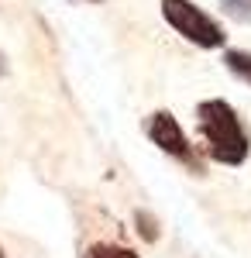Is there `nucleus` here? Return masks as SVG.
Instances as JSON below:
<instances>
[{
  "label": "nucleus",
  "mask_w": 251,
  "mask_h": 258,
  "mask_svg": "<svg viewBox=\"0 0 251 258\" xmlns=\"http://www.w3.org/2000/svg\"><path fill=\"white\" fill-rule=\"evenodd\" d=\"M220 11L237 24H251V0H220Z\"/></svg>",
  "instance_id": "423d86ee"
},
{
  "label": "nucleus",
  "mask_w": 251,
  "mask_h": 258,
  "mask_svg": "<svg viewBox=\"0 0 251 258\" xmlns=\"http://www.w3.org/2000/svg\"><path fill=\"white\" fill-rule=\"evenodd\" d=\"M83 258H138L131 248H124V244H110V241H97V244H90Z\"/></svg>",
  "instance_id": "39448f33"
},
{
  "label": "nucleus",
  "mask_w": 251,
  "mask_h": 258,
  "mask_svg": "<svg viewBox=\"0 0 251 258\" xmlns=\"http://www.w3.org/2000/svg\"><path fill=\"white\" fill-rule=\"evenodd\" d=\"M224 66L231 69L237 80H244L251 86V52H244V48H227L224 52Z\"/></svg>",
  "instance_id": "20e7f679"
},
{
  "label": "nucleus",
  "mask_w": 251,
  "mask_h": 258,
  "mask_svg": "<svg viewBox=\"0 0 251 258\" xmlns=\"http://www.w3.org/2000/svg\"><path fill=\"white\" fill-rule=\"evenodd\" d=\"M4 76H7V55L0 52V80H4Z\"/></svg>",
  "instance_id": "6e6552de"
},
{
  "label": "nucleus",
  "mask_w": 251,
  "mask_h": 258,
  "mask_svg": "<svg viewBox=\"0 0 251 258\" xmlns=\"http://www.w3.org/2000/svg\"><path fill=\"white\" fill-rule=\"evenodd\" d=\"M135 227H138V234L148 241V244L158 241V220H155L148 210H135Z\"/></svg>",
  "instance_id": "0eeeda50"
},
{
  "label": "nucleus",
  "mask_w": 251,
  "mask_h": 258,
  "mask_svg": "<svg viewBox=\"0 0 251 258\" xmlns=\"http://www.w3.org/2000/svg\"><path fill=\"white\" fill-rule=\"evenodd\" d=\"M93 4H97V0H93Z\"/></svg>",
  "instance_id": "9d476101"
},
{
  "label": "nucleus",
  "mask_w": 251,
  "mask_h": 258,
  "mask_svg": "<svg viewBox=\"0 0 251 258\" xmlns=\"http://www.w3.org/2000/svg\"><path fill=\"white\" fill-rule=\"evenodd\" d=\"M148 138H152V145H158L165 155H172L175 162H182L186 169H193L196 176L203 172V162L196 159V148L190 145V138H186V131H182V124L169 114V110H155L152 117H148Z\"/></svg>",
  "instance_id": "7ed1b4c3"
},
{
  "label": "nucleus",
  "mask_w": 251,
  "mask_h": 258,
  "mask_svg": "<svg viewBox=\"0 0 251 258\" xmlns=\"http://www.w3.org/2000/svg\"><path fill=\"white\" fill-rule=\"evenodd\" d=\"M0 258H4V248H0Z\"/></svg>",
  "instance_id": "1a4fd4ad"
},
{
  "label": "nucleus",
  "mask_w": 251,
  "mask_h": 258,
  "mask_svg": "<svg viewBox=\"0 0 251 258\" xmlns=\"http://www.w3.org/2000/svg\"><path fill=\"white\" fill-rule=\"evenodd\" d=\"M196 120H200V135L207 141V152L217 165H244L251 155V141L241 127V117L227 100L213 97L203 100L196 107Z\"/></svg>",
  "instance_id": "f257e3e1"
},
{
  "label": "nucleus",
  "mask_w": 251,
  "mask_h": 258,
  "mask_svg": "<svg viewBox=\"0 0 251 258\" xmlns=\"http://www.w3.org/2000/svg\"><path fill=\"white\" fill-rule=\"evenodd\" d=\"M162 18L169 21L175 35H182L186 41H193L196 48H224V28L193 0H162Z\"/></svg>",
  "instance_id": "f03ea898"
}]
</instances>
